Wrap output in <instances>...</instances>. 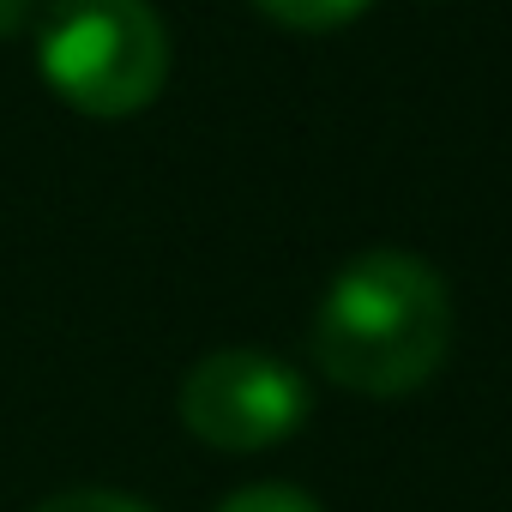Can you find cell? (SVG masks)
<instances>
[{"instance_id": "cell-7", "label": "cell", "mask_w": 512, "mask_h": 512, "mask_svg": "<svg viewBox=\"0 0 512 512\" xmlns=\"http://www.w3.org/2000/svg\"><path fill=\"white\" fill-rule=\"evenodd\" d=\"M37 19H43V0H0V43L37 31Z\"/></svg>"}, {"instance_id": "cell-5", "label": "cell", "mask_w": 512, "mask_h": 512, "mask_svg": "<svg viewBox=\"0 0 512 512\" xmlns=\"http://www.w3.org/2000/svg\"><path fill=\"white\" fill-rule=\"evenodd\" d=\"M211 512H320V500L308 488H290V482H253V488L223 494Z\"/></svg>"}, {"instance_id": "cell-6", "label": "cell", "mask_w": 512, "mask_h": 512, "mask_svg": "<svg viewBox=\"0 0 512 512\" xmlns=\"http://www.w3.org/2000/svg\"><path fill=\"white\" fill-rule=\"evenodd\" d=\"M31 512H151V506L133 500V494H115V488H67V494L43 500Z\"/></svg>"}, {"instance_id": "cell-3", "label": "cell", "mask_w": 512, "mask_h": 512, "mask_svg": "<svg viewBox=\"0 0 512 512\" xmlns=\"http://www.w3.org/2000/svg\"><path fill=\"white\" fill-rule=\"evenodd\" d=\"M308 380L272 350H211L181 380V428L211 452H266L308 422Z\"/></svg>"}, {"instance_id": "cell-1", "label": "cell", "mask_w": 512, "mask_h": 512, "mask_svg": "<svg viewBox=\"0 0 512 512\" xmlns=\"http://www.w3.org/2000/svg\"><path fill=\"white\" fill-rule=\"evenodd\" d=\"M452 344V296L422 253L368 247L314 308V362L362 398H404L434 380Z\"/></svg>"}, {"instance_id": "cell-2", "label": "cell", "mask_w": 512, "mask_h": 512, "mask_svg": "<svg viewBox=\"0 0 512 512\" xmlns=\"http://www.w3.org/2000/svg\"><path fill=\"white\" fill-rule=\"evenodd\" d=\"M37 67L67 109L127 121L151 109L169 79V31L151 0H49L37 19Z\"/></svg>"}, {"instance_id": "cell-4", "label": "cell", "mask_w": 512, "mask_h": 512, "mask_svg": "<svg viewBox=\"0 0 512 512\" xmlns=\"http://www.w3.org/2000/svg\"><path fill=\"white\" fill-rule=\"evenodd\" d=\"M272 25L284 31H302V37H326V31H344L350 19L368 13V0H253Z\"/></svg>"}]
</instances>
